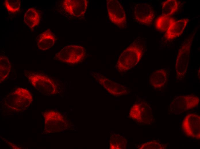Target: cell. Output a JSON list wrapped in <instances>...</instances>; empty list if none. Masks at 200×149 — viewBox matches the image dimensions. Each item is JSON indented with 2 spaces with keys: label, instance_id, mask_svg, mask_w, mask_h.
<instances>
[{
  "label": "cell",
  "instance_id": "cell-1",
  "mask_svg": "<svg viewBox=\"0 0 200 149\" xmlns=\"http://www.w3.org/2000/svg\"><path fill=\"white\" fill-rule=\"evenodd\" d=\"M33 98L31 93L26 89L17 87L4 99V106L9 111L20 112L31 105Z\"/></svg>",
  "mask_w": 200,
  "mask_h": 149
},
{
  "label": "cell",
  "instance_id": "cell-2",
  "mask_svg": "<svg viewBox=\"0 0 200 149\" xmlns=\"http://www.w3.org/2000/svg\"><path fill=\"white\" fill-rule=\"evenodd\" d=\"M142 46L133 42L126 48L120 56L116 64L118 71L124 72L135 66L143 54Z\"/></svg>",
  "mask_w": 200,
  "mask_h": 149
},
{
  "label": "cell",
  "instance_id": "cell-3",
  "mask_svg": "<svg viewBox=\"0 0 200 149\" xmlns=\"http://www.w3.org/2000/svg\"><path fill=\"white\" fill-rule=\"evenodd\" d=\"M25 75L32 85L40 93L46 95H53L57 93L56 84L47 76L38 72L26 70Z\"/></svg>",
  "mask_w": 200,
  "mask_h": 149
},
{
  "label": "cell",
  "instance_id": "cell-4",
  "mask_svg": "<svg viewBox=\"0 0 200 149\" xmlns=\"http://www.w3.org/2000/svg\"><path fill=\"white\" fill-rule=\"evenodd\" d=\"M195 32L183 42L178 52L175 64L176 78L183 79L187 73L191 46Z\"/></svg>",
  "mask_w": 200,
  "mask_h": 149
},
{
  "label": "cell",
  "instance_id": "cell-5",
  "mask_svg": "<svg viewBox=\"0 0 200 149\" xmlns=\"http://www.w3.org/2000/svg\"><path fill=\"white\" fill-rule=\"evenodd\" d=\"M86 51L82 46L69 45L63 48L56 54L55 58L61 62L75 64L82 62L85 58Z\"/></svg>",
  "mask_w": 200,
  "mask_h": 149
},
{
  "label": "cell",
  "instance_id": "cell-6",
  "mask_svg": "<svg viewBox=\"0 0 200 149\" xmlns=\"http://www.w3.org/2000/svg\"><path fill=\"white\" fill-rule=\"evenodd\" d=\"M44 119L43 133L59 132L65 130L68 123L66 118L59 112L53 110L43 113Z\"/></svg>",
  "mask_w": 200,
  "mask_h": 149
},
{
  "label": "cell",
  "instance_id": "cell-7",
  "mask_svg": "<svg viewBox=\"0 0 200 149\" xmlns=\"http://www.w3.org/2000/svg\"><path fill=\"white\" fill-rule=\"evenodd\" d=\"M199 101V98L195 95L179 96L172 100L169 109L174 114H180L197 107Z\"/></svg>",
  "mask_w": 200,
  "mask_h": 149
},
{
  "label": "cell",
  "instance_id": "cell-8",
  "mask_svg": "<svg viewBox=\"0 0 200 149\" xmlns=\"http://www.w3.org/2000/svg\"><path fill=\"white\" fill-rule=\"evenodd\" d=\"M107 7L111 21L120 28L124 27L126 22V14L120 3L116 0H107Z\"/></svg>",
  "mask_w": 200,
  "mask_h": 149
},
{
  "label": "cell",
  "instance_id": "cell-9",
  "mask_svg": "<svg viewBox=\"0 0 200 149\" xmlns=\"http://www.w3.org/2000/svg\"><path fill=\"white\" fill-rule=\"evenodd\" d=\"M134 16L138 22L146 26H150L155 17V12L152 7L147 3H139L135 5Z\"/></svg>",
  "mask_w": 200,
  "mask_h": 149
},
{
  "label": "cell",
  "instance_id": "cell-10",
  "mask_svg": "<svg viewBox=\"0 0 200 149\" xmlns=\"http://www.w3.org/2000/svg\"><path fill=\"white\" fill-rule=\"evenodd\" d=\"M200 116L195 113H190L186 115L182 123V128L188 136L199 139Z\"/></svg>",
  "mask_w": 200,
  "mask_h": 149
},
{
  "label": "cell",
  "instance_id": "cell-11",
  "mask_svg": "<svg viewBox=\"0 0 200 149\" xmlns=\"http://www.w3.org/2000/svg\"><path fill=\"white\" fill-rule=\"evenodd\" d=\"M92 75L95 79L111 94L120 96L127 93L126 88L123 85L112 81L102 74L94 72Z\"/></svg>",
  "mask_w": 200,
  "mask_h": 149
},
{
  "label": "cell",
  "instance_id": "cell-12",
  "mask_svg": "<svg viewBox=\"0 0 200 149\" xmlns=\"http://www.w3.org/2000/svg\"><path fill=\"white\" fill-rule=\"evenodd\" d=\"M88 5L86 0H65L62 6L65 11L74 17H80L84 15Z\"/></svg>",
  "mask_w": 200,
  "mask_h": 149
},
{
  "label": "cell",
  "instance_id": "cell-13",
  "mask_svg": "<svg viewBox=\"0 0 200 149\" xmlns=\"http://www.w3.org/2000/svg\"><path fill=\"white\" fill-rule=\"evenodd\" d=\"M169 70L167 68L155 70L150 76L149 83L155 88H162L167 85L169 78Z\"/></svg>",
  "mask_w": 200,
  "mask_h": 149
},
{
  "label": "cell",
  "instance_id": "cell-14",
  "mask_svg": "<svg viewBox=\"0 0 200 149\" xmlns=\"http://www.w3.org/2000/svg\"><path fill=\"white\" fill-rule=\"evenodd\" d=\"M189 21L185 18L175 21L170 26L166 32L165 37L167 40H173L181 36L183 33Z\"/></svg>",
  "mask_w": 200,
  "mask_h": 149
},
{
  "label": "cell",
  "instance_id": "cell-15",
  "mask_svg": "<svg viewBox=\"0 0 200 149\" xmlns=\"http://www.w3.org/2000/svg\"><path fill=\"white\" fill-rule=\"evenodd\" d=\"M55 40V36L49 29L40 35L37 45L40 50H45L50 49L54 45Z\"/></svg>",
  "mask_w": 200,
  "mask_h": 149
},
{
  "label": "cell",
  "instance_id": "cell-16",
  "mask_svg": "<svg viewBox=\"0 0 200 149\" xmlns=\"http://www.w3.org/2000/svg\"><path fill=\"white\" fill-rule=\"evenodd\" d=\"M24 20L29 28H33L39 25L40 17L38 11L31 8L29 9L25 13Z\"/></svg>",
  "mask_w": 200,
  "mask_h": 149
},
{
  "label": "cell",
  "instance_id": "cell-17",
  "mask_svg": "<svg viewBox=\"0 0 200 149\" xmlns=\"http://www.w3.org/2000/svg\"><path fill=\"white\" fill-rule=\"evenodd\" d=\"M9 61L5 56H0V82L2 83L7 77L11 70Z\"/></svg>",
  "mask_w": 200,
  "mask_h": 149
},
{
  "label": "cell",
  "instance_id": "cell-18",
  "mask_svg": "<svg viewBox=\"0 0 200 149\" xmlns=\"http://www.w3.org/2000/svg\"><path fill=\"white\" fill-rule=\"evenodd\" d=\"M175 20L170 16L162 15L159 17L155 21V27L161 32H166Z\"/></svg>",
  "mask_w": 200,
  "mask_h": 149
},
{
  "label": "cell",
  "instance_id": "cell-19",
  "mask_svg": "<svg viewBox=\"0 0 200 149\" xmlns=\"http://www.w3.org/2000/svg\"><path fill=\"white\" fill-rule=\"evenodd\" d=\"M179 3L176 0H168L164 2L162 5V15L170 16L178 10Z\"/></svg>",
  "mask_w": 200,
  "mask_h": 149
},
{
  "label": "cell",
  "instance_id": "cell-20",
  "mask_svg": "<svg viewBox=\"0 0 200 149\" xmlns=\"http://www.w3.org/2000/svg\"><path fill=\"white\" fill-rule=\"evenodd\" d=\"M4 4L9 12L15 13L20 9V1L19 0H5L4 1Z\"/></svg>",
  "mask_w": 200,
  "mask_h": 149
},
{
  "label": "cell",
  "instance_id": "cell-21",
  "mask_svg": "<svg viewBox=\"0 0 200 149\" xmlns=\"http://www.w3.org/2000/svg\"><path fill=\"white\" fill-rule=\"evenodd\" d=\"M200 72V71H199V72H198V73H200V72ZM199 74H198V75H199Z\"/></svg>",
  "mask_w": 200,
  "mask_h": 149
}]
</instances>
